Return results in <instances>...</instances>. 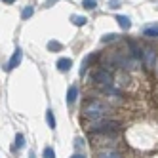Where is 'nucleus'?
<instances>
[{"label": "nucleus", "mask_w": 158, "mask_h": 158, "mask_svg": "<svg viewBox=\"0 0 158 158\" xmlns=\"http://www.w3.org/2000/svg\"><path fill=\"white\" fill-rule=\"evenodd\" d=\"M23 61V50L21 48H17L15 52H14V55H12V59L8 61V65H6V71H14L15 67H19V63Z\"/></svg>", "instance_id": "nucleus-4"}, {"label": "nucleus", "mask_w": 158, "mask_h": 158, "mask_svg": "<svg viewBox=\"0 0 158 158\" xmlns=\"http://www.w3.org/2000/svg\"><path fill=\"white\" fill-rule=\"evenodd\" d=\"M32 12H35V6H27V8L23 10V14H21V17H23V19H29V17L32 15Z\"/></svg>", "instance_id": "nucleus-17"}, {"label": "nucleus", "mask_w": 158, "mask_h": 158, "mask_svg": "<svg viewBox=\"0 0 158 158\" xmlns=\"http://www.w3.org/2000/svg\"><path fill=\"white\" fill-rule=\"evenodd\" d=\"M84 114H86L88 118H94V120H103L105 114H107V107L101 103V101L92 99V101H88V103H86Z\"/></svg>", "instance_id": "nucleus-1"}, {"label": "nucleus", "mask_w": 158, "mask_h": 158, "mask_svg": "<svg viewBox=\"0 0 158 158\" xmlns=\"http://www.w3.org/2000/svg\"><path fill=\"white\" fill-rule=\"evenodd\" d=\"M44 158H55V151L52 147H46V149H44Z\"/></svg>", "instance_id": "nucleus-20"}, {"label": "nucleus", "mask_w": 158, "mask_h": 158, "mask_svg": "<svg viewBox=\"0 0 158 158\" xmlns=\"http://www.w3.org/2000/svg\"><path fill=\"white\" fill-rule=\"evenodd\" d=\"M143 36H147V38H156L158 36V23H154L151 27H145L143 29Z\"/></svg>", "instance_id": "nucleus-6"}, {"label": "nucleus", "mask_w": 158, "mask_h": 158, "mask_svg": "<svg viewBox=\"0 0 158 158\" xmlns=\"http://www.w3.org/2000/svg\"><path fill=\"white\" fill-rule=\"evenodd\" d=\"M71 21H73V23L76 25V27H82V25H86V17L84 15H71Z\"/></svg>", "instance_id": "nucleus-13"}, {"label": "nucleus", "mask_w": 158, "mask_h": 158, "mask_svg": "<svg viewBox=\"0 0 158 158\" xmlns=\"http://www.w3.org/2000/svg\"><path fill=\"white\" fill-rule=\"evenodd\" d=\"M74 145L78 147V149H80V147H84V139H80V137H76V139H74Z\"/></svg>", "instance_id": "nucleus-22"}, {"label": "nucleus", "mask_w": 158, "mask_h": 158, "mask_svg": "<svg viewBox=\"0 0 158 158\" xmlns=\"http://www.w3.org/2000/svg\"><path fill=\"white\" fill-rule=\"evenodd\" d=\"M156 73H158V63H156Z\"/></svg>", "instance_id": "nucleus-26"}, {"label": "nucleus", "mask_w": 158, "mask_h": 158, "mask_svg": "<svg viewBox=\"0 0 158 158\" xmlns=\"http://www.w3.org/2000/svg\"><path fill=\"white\" fill-rule=\"evenodd\" d=\"M46 122H48V126H50L52 130H55V126H57V124H55V116H53V110H52V109L46 110Z\"/></svg>", "instance_id": "nucleus-12"}, {"label": "nucleus", "mask_w": 158, "mask_h": 158, "mask_svg": "<svg viewBox=\"0 0 158 158\" xmlns=\"http://www.w3.org/2000/svg\"><path fill=\"white\" fill-rule=\"evenodd\" d=\"M82 6H84L86 10H94V8L97 6V0H84V2H82Z\"/></svg>", "instance_id": "nucleus-19"}, {"label": "nucleus", "mask_w": 158, "mask_h": 158, "mask_svg": "<svg viewBox=\"0 0 158 158\" xmlns=\"http://www.w3.org/2000/svg\"><path fill=\"white\" fill-rule=\"evenodd\" d=\"M114 19H116V23L120 25V29H124V31H128V29L131 27V21H130L128 15H116Z\"/></svg>", "instance_id": "nucleus-7"}, {"label": "nucleus", "mask_w": 158, "mask_h": 158, "mask_svg": "<svg viewBox=\"0 0 158 158\" xmlns=\"http://www.w3.org/2000/svg\"><path fill=\"white\" fill-rule=\"evenodd\" d=\"M71 158H86V156H84V154H82V152H74V154H73V156H71Z\"/></svg>", "instance_id": "nucleus-23"}, {"label": "nucleus", "mask_w": 158, "mask_h": 158, "mask_svg": "<svg viewBox=\"0 0 158 158\" xmlns=\"http://www.w3.org/2000/svg\"><path fill=\"white\" fill-rule=\"evenodd\" d=\"M97 158H122V154L116 152V151L107 149V151H99V152H97Z\"/></svg>", "instance_id": "nucleus-9"}, {"label": "nucleus", "mask_w": 158, "mask_h": 158, "mask_svg": "<svg viewBox=\"0 0 158 158\" xmlns=\"http://www.w3.org/2000/svg\"><path fill=\"white\" fill-rule=\"evenodd\" d=\"M94 82H97V84H101V86H110V84H112V76H110V73L105 71V69H97V71L94 73Z\"/></svg>", "instance_id": "nucleus-3"}, {"label": "nucleus", "mask_w": 158, "mask_h": 158, "mask_svg": "<svg viewBox=\"0 0 158 158\" xmlns=\"http://www.w3.org/2000/svg\"><path fill=\"white\" fill-rule=\"evenodd\" d=\"M109 8H120V2L118 0H109Z\"/></svg>", "instance_id": "nucleus-21"}, {"label": "nucleus", "mask_w": 158, "mask_h": 158, "mask_svg": "<svg viewBox=\"0 0 158 158\" xmlns=\"http://www.w3.org/2000/svg\"><path fill=\"white\" fill-rule=\"evenodd\" d=\"M120 128V124L114 122V120H95L92 126H89V130H92L94 133H116Z\"/></svg>", "instance_id": "nucleus-2"}, {"label": "nucleus", "mask_w": 158, "mask_h": 158, "mask_svg": "<svg viewBox=\"0 0 158 158\" xmlns=\"http://www.w3.org/2000/svg\"><path fill=\"white\" fill-rule=\"evenodd\" d=\"M116 38H118L116 32H109V35H105L103 38H101V42H114Z\"/></svg>", "instance_id": "nucleus-18"}, {"label": "nucleus", "mask_w": 158, "mask_h": 158, "mask_svg": "<svg viewBox=\"0 0 158 158\" xmlns=\"http://www.w3.org/2000/svg\"><path fill=\"white\" fill-rule=\"evenodd\" d=\"M94 59V55H86L84 57V61H82V67H80V76H84L86 74V69H88V65H89V61Z\"/></svg>", "instance_id": "nucleus-16"}, {"label": "nucleus", "mask_w": 158, "mask_h": 158, "mask_svg": "<svg viewBox=\"0 0 158 158\" xmlns=\"http://www.w3.org/2000/svg\"><path fill=\"white\" fill-rule=\"evenodd\" d=\"M29 158H36V156H35V151H32V152H29Z\"/></svg>", "instance_id": "nucleus-25"}, {"label": "nucleus", "mask_w": 158, "mask_h": 158, "mask_svg": "<svg viewBox=\"0 0 158 158\" xmlns=\"http://www.w3.org/2000/svg\"><path fill=\"white\" fill-rule=\"evenodd\" d=\"M71 67H73V61H71L69 57H61V59L57 61V69H59L61 73H67Z\"/></svg>", "instance_id": "nucleus-8"}, {"label": "nucleus", "mask_w": 158, "mask_h": 158, "mask_svg": "<svg viewBox=\"0 0 158 158\" xmlns=\"http://www.w3.org/2000/svg\"><path fill=\"white\" fill-rule=\"evenodd\" d=\"M137 65H139V59H137V57H128V59L122 61V67H124V69H137Z\"/></svg>", "instance_id": "nucleus-11"}, {"label": "nucleus", "mask_w": 158, "mask_h": 158, "mask_svg": "<svg viewBox=\"0 0 158 158\" xmlns=\"http://www.w3.org/2000/svg\"><path fill=\"white\" fill-rule=\"evenodd\" d=\"M76 97H78V88H76V86H71L69 92H67V103L73 105L74 101H76Z\"/></svg>", "instance_id": "nucleus-10"}, {"label": "nucleus", "mask_w": 158, "mask_h": 158, "mask_svg": "<svg viewBox=\"0 0 158 158\" xmlns=\"http://www.w3.org/2000/svg\"><path fill=\"white\" fill-rule=\"evenodd\" d=\"M2 2H6V4H14L15 0H2Z\"/></svg>", "instance_id": "nucleus-24"}, {"label": "nucleus", "mask_w": 158, "mask_h": 158, "mask_svg": "<svg viewBox=\"0 0 158 158\" xmlns=\"http://www.w3.org/2000/svg\"><path fill=\"white\" fill-rule=\"evenodd\" d=\"M61 48H63L61 42H57V40H50L48 42V50L50 52H61Z\"/></svg>", "instance_id": "nucleus-15"}, {"label": "nucleus", "mask_w": 158, "mask_h": 158, "mask_svg": "<svg viewBox=\"0 0 158 158\" xmlns=\"http://www.w3.org/2000/svg\"><path fill=\"white\" fill-rule=\"evenodd\" d=\"M23 147H25V135L23 133H17L15 135V147H14V149H23Z\"/></svg>", "instance_id": "nucleus-14"}, {"label": "nucleus", "mask_w": 158, "mask_h": 158, "mask_svg": "<svg viewBox=\"0 0 158 158\" xmlns=\"http://www.w3.org/2000/svg\"><path fill=\"white\" fill-rule=\"evenodd\" d=\"M143 61H145L147 67H151V69H152V67L158 63V59H156V52H154L152 48H147V50L143 52Z\"/></svg>", "instance_id": "nucleus-5"}]
</instances>
